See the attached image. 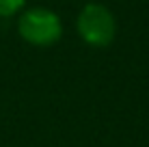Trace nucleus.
Returning a JSON list of instances; mask_svg holds the SVG:
<instances>
[{
    "label": "nucleus",
    "instance_id": "1",
    "mask_svg": "<svg viewBox=\"0 0 149 147\" xmlns=\"http://www.w3.org/2000/svg\"><path fill=\"white\" fill-rule=\"evenodd\" d=\"M80 39L91 48H106L117 37V17L106 4L86 2L76 20Z\"/></svg>",
    "mask_w": 149,
    "mask_h": 147
},
{
    "label": "nucleus",
    "instance_id": "3",
    "mask_svg": "<svg viewBox=\"0 0 149 147\" xmlns=\"http://www.w3.org/2000/svg\"><path fill=\"white\" fill-rule=\"evenodd\" d=\"M26 0H0V17H11L24 11Z\"/></svg>",
    "mask_w": 149,
    "mask_h": 147
},
{
    "label": "nucleus",
    "instance_id": "2",
    "mask_svg": "<svg viewBox=\"0 0 149 147\" xmlns=\"http://www.w3.org/2000/svg\"><path fill=\"white\" fill-rule=\"evenodd\" d=\"M17 33L30 45L50 48V45L58 43L63 37V22L54 11L45 7H30L19 13Z\"/></svg>",
    "mask_w": 149,
    "mask_h": 147
}]
</instances>
